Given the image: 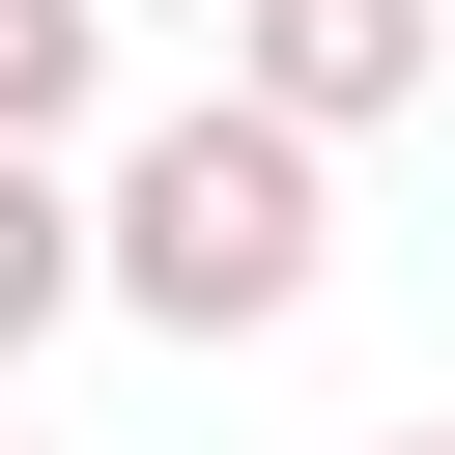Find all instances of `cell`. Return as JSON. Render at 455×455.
I'll list each match as a JSON object with an SVG mask.
<instances>
[{
	"instance_id": "5",
	"label": "cell",
	"mask_w": 455,
	"mask_h": 455,
	"mask_svg": "<svg viewBox=\"0 0 455 455\" xmlns=\"http://www.w3.org/2000/svg\"><path fill=\"white\" fill-rule=\"evenodd\" d=\"M114 28H256V0H114Z\"/></svg>"
},
{
	"instance_id": "1",
	"label": "cell",
	"mask_w": 455,
	"mask_h": 455,
	"mask_svg": "<svg viewBox=\"0 0 455 455\" xmlns=\"http://www.w3.org/2000/svg\"><path fill=\"white\" fill-rule=\"evenodd\" d=\"M85 228H114V313H142V341H284V313L341 284V142H284L256 85H171V114L85 171Z\"/></svg>"
},
{
	"instance_id": "3",
	"label": "cell",
	"mask_w": 455,
	"mask_h": 455,
	"mask_svg": "<svg viewBox=\"0 0 455 455\" xmlns=\"http://www.w3.org/2000/svg\"><path fill=\"white\" fill-rule=\"evenodd\" d=\"M85 284H114V228H85V171H57V142H0V370H28V341H57Z\"/></svg>"
},
{
	"instance_id": "2",
	"label": "cell",
	"mask_w": 455,
	"mask_h": 455,
	"mask_svg": "<svg viewBox=\"0 0 455 455\" xmlns=\"http://www.w3.org/2000/svg\"><path fill=\"white\" fill-rule=\"evenodd\" d=\"M228 85H256L284 142H370V114H427V85H455V0H256V28H228Z\"/></svg>"
},
{
	"instance_id": "4",
	"label": "cell",
	"mask_w": 455,
	"mask_h": 455,
	"mask_svg": "<svg viewBox=\"0 0 455 455\" xmlns=\"http://www.w3.org/2000/svg\"><path fill=\"white\" fill-rule=\"evenodd\" d=\"M85 114H114V0H0V142L85 171Z\"/></svg>"
},
{
	"instance_id": "6",
	"label": "cell",
	"mask_w": 455,
	"mask_h": 455,
	"mask_svg": "<svg viewBox=\"0 0 455 455\" xmlns=\"http://www.w3.org/2000/svg\"><path fill=\"white\" fill-rule=\"evenodd\" d=\"M370 455H455V427H370Z\"/></svg>"
}]
</instances>
